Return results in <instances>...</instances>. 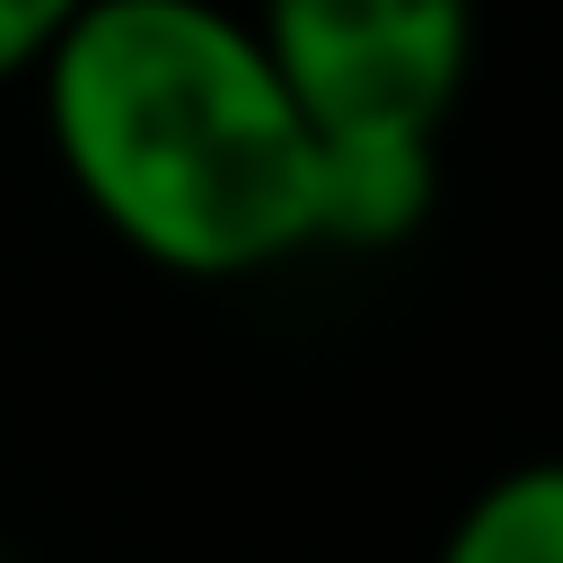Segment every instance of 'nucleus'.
Masks as SVG:
<instances>
[{
    "instance_id": "f257e3e1",
    "label": "nucleus",
    "mask_w": 563,
    "mask_h": 563,
    "mask_svg": "<svg viewBox=\"0 0 563 563\" xmlns=\"http://www.w3.org/2000/svg\"><path fill=\"white\" fill-rule=\"evenodd\" d=\"M35 79L70 194L141 264L246 282L317 246V123L255 18L97 0Z\"/></svg>"
},
{
    "instance_id": "f03ea898",
    "label": "nucleus",
    "mask_w": 563,
    "mask_h": 563,
    "mask_svg": "<svg viewBox=\"0 0 563 563\" xmlns=\"http://www.w3.org/2000/svg\"><path fill=\"white\" fill-rule=\"evenodd\" d=\"M255 26L317 150H440L475 70V0H264Z\"/></svg>"
},
{
    "instance_id": "7ed1b4c3",
    "label": "nucleus",
    "mask_w": 563,
    "mask_h": 563,
    "mask_svg": "<svg viewBox=\"0 0 563 563\" xmlns=\"http://www.w3.org/2000/svg\"><path fill=\"white\" fill-rule=\"evenodd\" d=\"M431 563H563V457L501 466L440 537Z\"/></svg>"
},
{
    "instance_id": "20e7f679",
    "label": "nucleus",
    "mask_w": 563,
    "mask_h": 563,
    "mask_svg": "<svg viewBox=\"0 0 563 563\" xmlns=\"http://www.w3.org/2000/svg\"><path fill=\"white\" fill-rule=\"evenodd\" d=\"M97 0H0V79L44 70V53L88 18Z\"/></svg>"
}]
</instances>
